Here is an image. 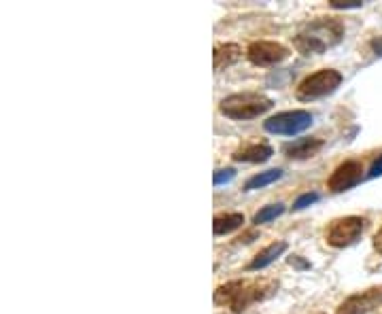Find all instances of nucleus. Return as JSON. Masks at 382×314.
<instances>
[{"mask_svg":"<svg viewBox=\"0 0 382 314\" xmlns=\"http://www.w3.org/2000/svg\"><path fill=\"white\" fill-rule=\"evenodd\" d=\"M278 282L270 278H242V280H229L215 291V304L225 306L231 312H245L251 304L263 302L276 293Z\"/></svg>","mask_w":382,"mask_h":314,"instance_id":"obj_1","label":"nucleus"},{"mask_svg":"<svg viewBox=\"0 0 382 314\" xmlns=\"http://www.w3.org/2000/svg\"><path fill=\"white\" fill-rule=\"evenodd\" d=\"M344 37V23L338 17H321L304 26L293 37V47L302 55H321L336 47Z\"/></svg>","mask_w":382,"mask_h":314,"instance_id":"obj_2","label":"nucleus"},{"mask_svg":"<svg viewBox=\"0 0 382 314\" xmlns=\"http://www.w3.org/2000/svg\"><path fill=\"white\" fill-rule=\"evenodd\" d=\"M274 106V102L263 96V94H255V92H245V94H231L227 98L221 100V112L225 117L233 119V121H247V119H255L263 112H268Z\"/></svg>","mask_w":382,"mask_h":314,"instance_id":"obj_3","label":"nucleus"},{"mask_svg":"<svg viewBox=\"0 0 382 314\" xmlns=\"http://www.w3.org/2000/svg\"><path fill=\"white\" fill-rule=\"evenodd\" d=\"M340 83H342V75L338 70H334V68L316 70L298 83L296 98L300 102H310V100H316L323 96H330L340 88Z\"/></svg>","mask_w":382,"mask_h":314,"instance_id":"obj_4","label":"nucleus"},{"mask_svg":"<svg viewBox=\"0 0 382 314\" xmlns=\"http://www.w3.org/2000/svg\"><path fill=\"white\" fill-rule=\"evenodd\" d=\"M363 230H365V219H361V217L334 219L325 227V242L332 248H346L361 238Z\"/></svg>","mask_w":382,"mask_h":314,"instance_id":"obj_5","label":"nucleus"},{"mask_svg":"<svg viewBox=\"0 0 382 314\" xmlns=\"http://www.w3.org/2000/svg\"><path fill=\"white\" fill-rule=\"evenodd\" d=\"M314 117L310 115L308 110H285L278 112V115L270 117L263 128L270 134H283V136H296L306 132L312 126Z\"/></svg>","mask_w":382,"mask_h":314,"instance_id":"obj_6","label":"nucleus"},{"mask_svg":"<svg viewBox=\"0 0 382 314\" xmlns=\"http://www.w3.org/2000/svg\"><path fill=\"white\" fill-rule=\"evenodd\" d=\"M247 58L255 66H274L289 58V49L274 41H255L247 47Z\"/></svg>","mask_w":382,"mask_h":314,"instance_id":"obj_7","label":"nucleus"},{"mask_svg":"<svg viewBox=\"0 0 382 314\" xmlns=\"http://www.w3.org/2000/svg\"><path fill=\"white\" fill-rule=\"evenodd\" d=\"M361 177H363V164L357 159H348L334 170L327 181V187L334 193H342V191H348L355 187L361 181Z\"/></svg>","mask_w":382,"mask_h":314,"instance_id":"obj_8","label":"nucleus"},{"mask_svg":"<svg viewBox=\"0 0 382 314\" xmlns=\"http://www.w3.org/2000/svg\"><path fill=\"white\" fill-rule=\"evenodd\" d=\"M380 304H382V287H374L344 300L338 308V314H370Z\"/></svg>","mask_w":382,"mask_h":314,"instance_id":"obj_9","label":"nucleus"},{"mask_svg":"<svg viewBox=\"0 0 382 314\" xmlns=\"http://www.w3.org/2000/svg\"><path fill=\"white\" fill-rule=\"evenodd\" d=\"M323 145L325 142L321 138H300L285 147V155L289 159H308V157H314L323 149Z\"/></svg>","mask_w":382,"mask_h":314,"instance_id":"obj_10","label":"nucleus"},{"mask_svg":"<svg viewBox=\"0 0 382 314\" xmlns=\"http://www.w3.org/2000/svg\"><path fill=\"white\" fill-rule=\"evenodd\" d=\"M274 155L272 147L263 145V142H251V145H245L240 149L233 151V159L236 161H249V164H261V161H268Z\"/></svg>","mask_w":382,"mask_h":314,"instance_id":"obj_11","label":"nucleus"},{"mask_svg":"<svg viewBox=\"0 0 382 314\" xmlns=\"http://www.w3.org/2000/svg\"><path fill=\"white\" fill-rule=\"evenodd\" d=\"M213 58H215V70H223L231 64H236L240 58H242V49L240 45L236 43H225V45H217L215 47V53H213Z\"/></svg>","mask_w":382,"mask_h":314,"instance_id":"obj_12","label":"nucleus"},{"mask_svg":"<svg viewBox=\"0 0 382 314\" xmlns=\"http://www.w3.org/2000/svg\"><path fill=\"white\" fill-rule=\"evenodd\" d=\"M287 251V242L278 240V242H272L270 246H266L263 251H259L255 257H253V262L249 264V270H263V268H268L272 262H276L278 257Z\"/></svg>","mask_w":382,"mask_h":314,"instance_id":"obj_13","label":"nucleus"},{"mask_svg":"<svg viewBox=\"0 0 382 314\" xmlns=\"http://www.w3.org/2000/svg\"><path fill=\"white\" fill-rule=\"evenodd\" d=\"M242 223H245V217L240 213L217 215L213 221V232H215V236H225V234L236 232L238 227H242Z\"/></svg>","mask_w":382,"mask_h":314,"instance_id":"obj_14","label":"nucleus"},{"mask_svg":"<svg viewBox=\"0 0 382 314\" xmlns=\"http://www.w3.org/2000/svg\"><path fill=\"white\" fill-rule=\"evenodd\" d=\"M283 177V170L274 168V170H266V173H259L255 177H251L245 183V191H253V189H261V187H268L272 183H276Z\"/></svg>","mask_w":382,"mask_h":314,"instance_id":"obj_15","label":"nucleus"},{"mask_svg":"<svg viewBox=\"0 0 382 314\" xmlns=\"http://www.w3.org/2000/svg\"><path fill=\"white\" fill-rule=\"evenodd\" d=\"M285 213V206L283 204H270V206H263L257 215H255V223L261 225V223H268L276 217H280Z\"/></svg>","mask_w":382,"mask_h":314,"instance_id":"obj_16","label":"nucleus"},{"mask_svg":"<svg viewBox=\"0 0 382 314\" xmlns=\"http://www.w3.org/2000/svg\"><path fill=\"white\" fill-rule=\"evenodd\" d=\"M318 199V193H302L296 202H293V210H304L306 206H312Z\"/></svg>","mask_w":382,"mask_h":314,"instance_id":"obj_17","label":"nucleus"},{"mask_svg":"<svg viewBox=\"0 0 382 314\" xmlns=\"http://www.w3.org/2000/svg\"><path fill=\"white\" fill-rule=\"evenodd\" d=\"M233 177H236V170H233V168L217 170V173H215V179H213V183H215V185H223V183H229Z\"/></svg>","mask_w":382,"mask_h":314,"instance_id":"obj_18","label":"nucleus"},{"mask_svg":"<svg viewBox=\"0 0 382 314\" xmlns=\"http://www.w3.org/2000/svg\"><path fill=\"white\" fill-rule=\"evenodd\" d=\"M330 5L334 9H359V7H363L361 0H330Z\"/></svg>","mask_w":382,"mask_h":314,"instance_id":"obj_19","label":"nucleus"},{"mask_svg":"<svg viewBox=\"0 0 382 314\" xmlns=\"http://www.w3.org/2000/svg\"><path fill=\"white\" fill-rule=\"evenodd\" d=\"M376 177H382V155H378V159L370 168V179H376Z\"/></svg>","mask_w":382,"mask_h":314,"instance_id":"obj_20","label":"nucleus"},{"mask_svg":"<svg viewBox=\"0 0 382 314\" xmlns=\"http://www.w3.org/2000/svg\"><path fill=\"white\" fill-rule=\"evenodd\" d=\"M374 248H376V253L378 255H382V227L376 232V236H374Z\"/></svg>","mask_w":382,"mask_h":314,"instance_id":"obj_21","label":"nucleus"},{"mask_svg":"<svg viewBox=\"0 0 382 314\" xmlns=\"http://www.w3.org/2000/svg\"><path fill=\"white\" fill-rule=\"evenodd\" d=\"M370 45H372V49L376 51V55H382V37H376Z\"/></svg>","mask_w":382,"mask_h":314,"instance_id":"obj_22","label":"nucleus"},{"mask_svg":"<svg viewBox=\"0 0 382 314\" xmlns=\"http://www.w3.org/2000/svg\"><path fill=\"white\" fill-rule=\"evenodd\" d=\"M289 264H291V266H300V268H308V264H306V262H300V257H298V255H293L291 259H289Z\"/></svg>","mask_w":382,"mask_h":314,"instance_id":"obj_23","label":"nucleus"}]
</instances>
